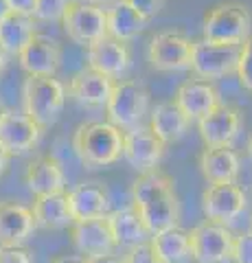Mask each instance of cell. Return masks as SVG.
<instances>
[{
  "instance_id": "obj_1",
  "label": "cell",
  "mask_w": 252,
  "mask_h": 263,
  "mask_svg": "<svg viewBox=\"0 0 252 263\" xmlns=\"http://www.w3.org/2000/svg\"><path fill=\"white\" fill-rule=\"evenodd\" d=\"M132 206L151 235L180 224V200L176 180L160 169L138 174L132 182Z\"/></svg>"
},
{
  "instance_id": "obj_2",
  "label": "cell",
  "mask_w": 252,
  "mask_h": 263,
  "mask_svg": "<svg viewBox=\"0 0 252 263\" xmlns=\"http://www.w3.org/2000/svg\"><path fill=\"white\" fill-rule=\"evenodd\" d=\"M125 132L110 121L81 123L72 134V149L86 169H103L123 158Z\"/></svg>"
},
{
  "instance_id": "obj_3",
  "label": "cell",
  "mask_w": 252,
  "mask_h": 263,
  "mask_svg": "<svg viewBox=\"0 0 252 263\" xmlns=\"http://www.w3.org/2000/svg\"><path fill=\"white\" fill-rule=\"evenodd\" d=\"M252 35V11L237 0L219 3L204 13L202 37L217 44L241 46Z\"/></svg>"
},
{
  "instance_id": "obj_4",
  "label": "cell",
  "mask_w": 252,
  "mask_h": 263,
  "mask_svg": "<svg viewBox=\"0 0 252 263\" xmlns=\"http://www.w3.org/2000/svg\"><path fill=\"white\" fill-rule=\"evenodd\" d=\"M66 86L57 77H31L27 75L22 84L24 112L42 129L55 125L66 105Z\"/></svg>"
},
{
  "instance_id": "obj_5",
  "label": "cell",
  "mask_w": 252,
  "mask_h": 263,
  "mask_svg": "<svg viewBox=\"0 0 252 263\" xmlns=\"http://www.w3.org/2000/svg\"><path fill=\"white\" fill-rule=\"evenodd\" d=\"M149 112V90L138 79H121L114 84L112 97L105 105L108 121L123 132L143 125Z\"/></svg>"
},
{
  "instance_id": "obj_6",
  "label": "cell",
  "mask_w": 252,
  "mask_h": 263,
  "mask_svg": "<svg viewBox=\"0 0 252 263\" xmlns=\"http://www.w3.org/2000/svg\"><path fill=\"white\" fill-rule=\"evenodd\" d=\"M193 46H195V40H191L180 29L158 31L156 35L149 40L147 62L156 72L191 70Z\"/></svg>"
},
{
  "instance_id": "obj_7",
  "label": "cell",
  "mask_w": 252,
  "mask_h": 263,
  "mask_svg": "<svg viewBox=\"0 0 252 263\" xmlns=\"http://www.w3.org/2000/svg\"><path fill=\"white\" fill-rule=\"evenodd\" d=\"M64 33L79 46H90L108 37V9L88 0H72L62 20Z\"/></svg>"
},
{
  "instance_id": "obj_8",
  "label": "cell",
  "mask_w": 252,
  "mask_h": 263,
  "mask_svg": "<svg viewBox=\"0 0 252 263\" xmlns=\"http://www.w3.org/2000/svg\"><path fill=\"white\" fill-rule=\"evenodd\" d=\"M239 51L241 46L237 44H217L204 37L195 40L191 72L198 79H206V81L228 77L232 72L237 75Z\"/></svg>"
},
{
  "instance_id": "obj_9",
  "label": "cell",
  "mask_w": 252,
  "mask_h": 263,
  "mask_svg": "<svg viewBox=\"0 0 252 263\" xmlns=\"http://www.w3.org/2000/svg\"><path fill=\"white\" fill-rule=\"evenodd\" d=\"M191 233V248L195 263H228L232 261L235 235L228 226L204 219Z\"/></svg>"
},
{
  "instance_id": "obj_10",
  "label": "cell",
  "mask_w": 252,
  "mask_h": 263,
  "mask_svg": "<svg viewBox=\"0 0 252 263\" xmlns=\"http://www.w3.org/2000/svg\"><path fill=\"white\" fill-rule=\"evenodd\" d=\"M248 209V195L237 182L208 184L202 191V213L217 224L228 226Z\"/></svg>"
},
{
  "instance_id": "obj_11",
  "label": "cell",
  "mask_w": 252,
  "mask_h": 263,
  "mask_svg": "<svg viewBox=\"0 0 252 263\" xmlns=\"http://www.w3.org/2000/svg\"><path fill=\"white\" fill-rule=\"evenodd\" d=\"M42 127L27 112L5 108L0 110V147L9 156H22L35 149Z\"/></svg>"
},
{
  "instance_id": "obj_12",
  "label": "cell",
  "mask_w": 252,
  "mask_h": 263,
  "mask_svg": "<svg viewBox=\"0 0 252 263\" xmlns=\"http://www.w3.org/2000/svg\"><path fill=\"white\" fill-rule=\"evenodd\" d=\"M243 127V114L237 105L222 103L198 121V132L204 147H232Z\"/></svg>"
},
{
  "instance_id": "obj_13",
  "label": "cell",
  "mask_w": 252,
  "mask_h": 263,
  "mask_svg": "<svg viewBox=\"0 0 252 263\" xmlns=\"http://www.w3.org/2000/svg\"><path fill=\"white\" fill-rule=\"evenodd\" d=\"M165 147L167 145L153 134L149 125H138L134 129L125 132L123 158L138 174H147V171L160 169Z\"/></svg>"
},
{
  "instance_id": "obj_14",
  "label": "cell",
  "mask_w": 252,
  "mask_h": 263,
  "mask_svg": "<svg viewBox=\"0 0 252 263\" xmlns=\"http://www.w3.org/2000/svg\"><path fill=\"white\" fill-rule=\"evenodd\" d=\"M86 62L88 68L114 81H121L132 66V51H129L127 42H121V40L108 35L86 48Z\"/></svg>"
},
{
  "instance_id": "obj_15",
  "label": "cell",
  "mask_w": 252,
  "mask_h": 263,
  "mask_svg": "<svg viewBox=\"0 0 252 263\" xmlns=\"http://www.w3.org/2000/svg\"><path fill=\"white\" fill-rule=\"evenodd\" d=\"M20 68L31 77H55L62 66V44L48 35H37L18 55Z\"/></svg>"
},
{
  "instance_id": "obj_16",
  "label": "cell",
  "mask_w": 252,
  "mask_h": 263,
  "mask_svg": "<svg viewBox=\"0 0 252 263\" xmlns=\"http://www.w3.org/2000/svg\"><path fill=\"white\" fill-rule=\"evenodd\" d=\"M108 217V215H105ZM88 219V221H72L70 226V241L79 254L86 259L103 257L117 250V241L112 237L108 219Z\"/></svg>"
},
{
  "instance_id": "obj_17",
  "label": "cell",
  "mask_w": 252,
  "mask_h": 263,
  "mask_svg": "<svg viewBox=\"0 0 252 263\" xmlns=\"http://www.w3.org/2000/svg\"><path fill=\"white\" fill-rule=\"evenodd\" d=\"M114 79L101 75L92 68H84L75 72L68 81V97L72 101H77L84 108H105L112 97V90H114Z\"/></svg>"
},
{
  "instance_id": "obj_18",
  "label": "cell",
  "mask_w": 252,
  "mask_h": 263,
  "mask_svg": "<svg viewBox=\"0 0 252 263\" xmlns=\"http://www.w3.org/2000/svg\"><path fill=\"white\" fill-rule=\"evenodd\" d=\"M173 101L180 105V110L191 121H200L208 112H213L217 105H222V97H219V90L213 86V81L195 77L178 86Z\"/></svg>"
},
{
  "instance_id": "obj_19",
  "label": "cell",
  "mask_w": 252,
  "mask_h": 263,
  "mask_svg": "<svg viewBox=\"0 0 252 263\" xmlns=\"http://www.w3.org/2000/svg\"><path fill=\"white\" fill-rule=\"evenodd\" d=\"M68 204L72 213V221H88V219H101L108 215L110 209V193L101 182L88 180L79 182L70 189Z\"/></svg>"
},
{
  "instance_id": "obj_20",
  "label": "cell",
  "mask_w": 252,
  "mask_h": 263,
  "mask_svg": "<svg viewBox=\"0 0 252 263\" xmlns=\"http://www.w3.org/2000/svg\"><path fill=\"white\" fill-rule=\"evenodd\" d=\"M24 184L35 197L66 191V174L55 156H37L24 169Z\"/></svg>"
},
{
  "instance_id": "obj_21",
  "label": "cell",
  "mask_w": 252,
  "mask_h": 263,
  "mask_svg": "<svg viewBox=\"0 0 252 263\" xmlns=\"http://www.w3.org/2000/svg\"><path fill=\"white\" fill-rule=\"evenodd\" d=\"M35 228L31 206L9 200L0 202V246H24Z\"/></svg>"
},
{
  "instance_id": "obj_22",
  "label": "cell",
  "mask_w": 252,
  "mask_h": 263,
  "mask_svg": "<svg viewBox=\"0 0 252 263\" xmlns=\"http://www.w3.org/2000/svg\"><path fill=\"white\" fill-rule=\"evenodd\" d=\"M198 167L208 184L237 182L241 174V158L232 147H204L198 156Z\"/></svg>"
},
{
  "instance_id": "obj_23",
  "label": "cell",
  "mask_w": 252,
  "mask_h": 263,
  "mask_svg": "<svg viewBox=\"0 0 252 263\" xmlns=\"http://www.w3.org/2000/svg\"><path fill=\"white\" fill-rule=\"evenodd\" d=\"M149 127L165 145H173L182 141L191 127V119L180 110L173 99L153 105L149 112Z\"/></svg>"
},
{
  "instance_id": "obj_24",
  "label": "cell",
  "mask_w": 252,
  "mask_h": 263,
  "mask_svg": "<svg viewBox=\"0 0 252 263\" xmlns=\"http://www.w3.org/2000/svg\"><path fill=\"white\" fill-rule=\"evenodd\" d=\"M108 226L112 230V237L117 241V248H134L138 243H147L151 239V233L145 226V221L138 215L134 206L119 209L108 213Z\"/></svg>"
},
{
  "instance_id": "obj_25",
  "label": "cell",
  "mask_w": 252,
  "mask_h": 263,
  "mask_svg": "<svg viewBox=\"0 0 252 263\" xmlns=\"http://www.w3.org/2000/svg\"><path fill=\"white\" fill-rule=\"evenodd\" d=\"M33 217L37 228L44 230H62L72 226V213L68 204V193H51V195H37L33 200Z\"/></svg>"
},
{
  "instance_id": "obj_26",
  "label": "cell",
  "mask_w": 252,
  "mask_h": 263,
  "mask_svg": "<svg viewBox=\"0 0 252 263\" xmlns=\"http://www.w3.org/2000/svg\"><path fill=\"white\" fill-rule=\"evenodd\" d=\"M37 35V20L24 13H7L0 20V46L9 55L18 57L24 46Z\"/></svg>"
},
{
  "instance_id": "obj_27",
  "label": "cell",
  "mask_w": 252,
  "mask_h": 263,
  "mask_svg": "<svg viewBox=\"0 0 252 263\" xmlns=\"http://www.w3.org/2000/svg\"><path fill=\"white\" fill-rule=\"evenodd\" d=\"M151 248L156 252L160 263H186L193 259L191 248V233L182 230L180 226L167 228L162 233L151 235Z\"/></svg>"
},
{
  "instance_id": "obj_28",
  "label": "cell",
  "mask_w": 252,
  "mask_h": 263,
  "mask_svg": "<svg viewBox=\"0 0 252 263\" xmlns=\"http://www.w3.org/2000/svg\"><path fill=\"white\" fill-rule=\"evenodd\" d=\"M147 27V20L141 18L125 0H117L108 7V35L121 40V42H132L138 37V33Z\"/></svg>"
},
{
  "instance_id": "obj_29",
  "label": "cell",
  "mask_w": 252,
  "mask_h": 263,
  "mask_svg": "<svg viewBox=\"0 0 252 263\" xmlns=\"http://www.w3.org/2000/svg\"><path fill=\"white\" fill-rule=\"evenodd\" d=\"M72 0H37L33 18L37 22H62Z\"/></svg>"
},
{
  "instance_id": "obj_30",
  "label": "cell",
  "mask_w": 252,
  "mask_h": 263,
  "mask_svg": "<svg viewBox=\"0 0 252 263\" xmlns=\"http://www.w3.org/2000/svg\"><path fill=\"white\" fill-rule=\"evenodd\" d=\"M237 77H239V84L252 95V35L241 44Z\"/></svg>"
},
{
  "instance_id": "obj_31",
  "label": "cell",
  "mask_w": 252,
  "mask_h": 263,
  "mask_svg": "<svg viewBox=\"0 0 252 263\" xmlns=\"http://www.w3.org/2000/svg\"><path fill=\"white\" fill-rule=\"evenodd\" d=\"M123 263H160V259L156 257V252H153L151 243H138L134 248H127L125 254L121 257Z\"/></svg>"
},
{
  "instance_id": "obj_32",
  "label": "cell",
  "mask_w": 252,
  "mask_h": 263,
  "mask_svg": "<svg viewBox=\"0 0 252 263\" xmlns=\"http://www.w3.org/2000/svg\"><path fill=\"white\" fill-rule=\"evenodd\" d=\"M232 263H252V230L235 235Z\"/></svg>"
},
{
  "instance_id": "obj_33",
  "label": "cell",
  "mask_w": 252,
  "mask_h": 263,
  "mask_svg": "<svg viewBox=\"0 0 252 263\" xmlns=\"http://www.w3.org/2000/svg\"><path fill=\"white\" fill-rule=\"evenodd\" d=\"M132 9L145 20H153L160 13V9L165 7V0H125Z\"/></svg>"
},
{
  "instance_id": "obj_34",
  "label": "cell",
  "mask_w": 252,
  "mask_h": 263,
  "mask_svg": "<svg viewBox=\"0 0 252 263\" xmlns=\"http://www.w3.org/2000/svg\"><path fill=\"white\" fill-rule=\"evenodd\" d=\"M0 263H33V254L24 246H0Z\"/></svg>"
},
{
  "instance_id": "obj_35",
  "label": "cell",
  "mask_w": 252,
  "mask_h": 263,
  "mask_svg": "<svg viewBox=\"0 0 252 263\" xmlns=\"http://www.w3.org/2000/svg\"><path fill=\"white\" fill-rule=\"evenodd\" d=\"M35 3L37 0H7V5H9L13 13H24V15H33Z\"/></svg>"
},
{
  "instance_id": "obj_36",
  "label": "cell",
  "mask_w": 252,
  "mask_h": 263,
  "mask_svg": "<svg viewBox=\"0 0 252 263\" xmlns=\"http://www.w3.org/2000/svg\"><path fill=\"white\" fill-rule=\"evenodd\" d=\"M51 263H88V259L84 254H60V257H55Z\"/></svg>"
},
{
  "instance_id": "obj_37",
  "label": "cell",
  "mask_w": 252,
  "mask_h": 263,
  "mask_svg": "<svg viewBox=\"0 0 252 263\" xmlns=\"http://www.w3.org/2000/svg\"><path fill=\"white\" fill-rule=\"evenodd\" d=\"M88 263H123L119 257H114V254H103V257H92L88 259Z\"/></svg>"
},
{
  "instance_id": "obj_38",
  "label": "cell",
  "mask_w": 252,
  "mask_h": 263,
  "mask_svg": "<svg viewBox=\"0 0 252 263\" xmlns=\"http://www.w3.org/2000/svg\"><path fill=\"white\" fill-rule=\"evenodd\" d=\"M9 158H11V156L7 154L3 147H0V176H3L5 171H7V167H9Z\"/></svg>"
},
{
  "instance_id": "obj_39",
  "label": "cell",
  "mask_w": 252,
  "mask_h": 263,
  "mask_svg": "<svg viewBox=\"0 0 252 263\" xmlns=\"http://www.w3.org/2000/svg\"><path fill=\"white\" fill-rule=\"evenodd\" d=\"M7 64H9V53L5 51L3 46H0V75L5 72V68H7Z\"/></svg>"
},
{
  "instance_id": "obj_40",
  "label": "cell",
  "mask_w": 252,
  "mask_h": 263,
  "mask_svg": "<svg viewBox=\"0 0 252 263\" xmlns=\"http://www.w3.org/2000/svg\"><path fill=\"white\" fill-rule=\"evenodd\" d=\"M7 13H11V9H9V5H7V0H0V20L5 18Z\"/></svg>"
},
{
  "instance_id": "obj_41",
  "label": "cell",
  "mask_w": 252,
  "mask_h": 263,
  "mask_svg": "<svg viewBox=\"0 0 252 263\" xmlns=\"http://www.w3.org/2000/svg\"><path fill=\"white\" fill-rule=\"evenodd\" d=\"M88 3H92V5H99V7H105V5H114L117 0H88Z\"/></svg>"
},
{
  "instance_id": "obj_42",
  "label": "cell",
  "mask_w": 252,
  "mask_h": 263,
  "mask_svg": "<svg viewBox=\"0 0 252 263\" xmlns=\"http://www.w3.org/2000/svg\"><path fill=\"white\" fill-rule=\"evenodd\" d=\"M248 156H250V160H252V136L248 138Z\"/></svg>"
},
{
  "instance_id": "obj_43",
  "label": "cell",
  "mask_w": 252,
  "mask_h": 263,
  "mask_svg": "<svg viewBox=\"0 0 252 263\" xmlns=\"http://www.w3.org/2000/svg\"><path fill=\"white\" fill-rule=\"evenodd\" d=\"M250 230H252V217H250Z\"/></svg>"
}]
</instances>
